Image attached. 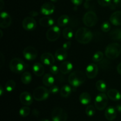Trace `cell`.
<instances>
[{
    "instance_id": "obj_1",
    "label": "cell",
    "mask_w": 121,
    "mask_h": 121,
    "mask_svg": "<svg viewBox=\"0 0 121 121\" xmlns=\"http://www.w3.org/2000/svg\"><path fill=\"white\" fill-rule=\"evenodd\" d=\"M75 39L79 43L85 44L91 42L93 39V34L88 28L82 27L76 32Z\"/></svg>"
},
{
    "instance_id": "obj_2",
    "label": "cell",
    "mask_w": 121,
    "mask_h": 121,
    "mask_svg": "<svg viewBox=\"0 0 121 121\" xmlns=\"http://www.w3.org/2000/svg\"><path fill=\"white\" fill-rule=\"evenodd\" d=\"M86 81L85 74L80 70H76L69 75L68 82L70 85L74 87H79Z\"/></svg>"
},
{
    "instance_id": "obj_3",
    "label": "cell",
    "mask_w": 121,
    "mask_h": 121,
    "mask_svg": "<svg viewBox=\"0 0 121 121\" xmlns=\"http://www.w3.org/2000/svg\"><path fill=\"white\" fill-rule=\"evenodd\" d=\"M105 56L108 59L113 60L119 56L121 53V46L117 43H112L107 46L105 49Z\"/></svg>"
},
{
    "instance_id": "obj_4",
    "label": "cell",
    "mask_w": 121,
    "mask_h": 121,
    "mask_svg": "<svg viewBox=\"0 0 121 121\" xmlns=\"http://www.w3.org/2000/svg\"><path fill=\"white\" fill-rule=\"evenodd\" d=\"M26 67L24 61L19 58H14L9 63V69L15 73H20L23 72Z\"/></svg>"
},
{
    "instance_id": "obj_5",
    "label": "cell",
    "mask_w": 121,
    "mask_h": 121,
    "mask_svg": "<svg viewBox=\"0 0 121 121\" xmlns=\"http://www.w3.org/2000/svg\"><path fill=\"white\" fill-rule=\"evenodd\" d=\"M50 93L49 90L43 86H39L34 89L33 96L37 101H43L48 98Z\"/></svg>"
},
{
    "instance_id": "obj_6",
    "label": "cell",
    "mask_w": 121,
    "mask_h": 121,
    "mask_svg": "<svg viewBox=\"0 0 121 121\" xmlns=\"http://www.w3.org/2000/svg\"><path fill=\"white\" fill-rule=\"evenodd\" d=\"M98 21L97 15L93 11H89L85 13L83 17V24L87 27H92L95 26Z\"/></svg>"
},
{
    "instance_id": "obj_7",
    "label": "cell",
    "mask_w": 121,
    "mask_h": 121,
    "mask_svg": "<svg viewBox=\"0 0 121 121\" xmlns=\"http://www.w3.org/2000/svg\"><path fill=\"white\" fill-rule=\"evenodd\" d=\"M108 102V97L106 95L102 92L99 93L95 99V106L99 111H103L106 108Z\"/></svg>"
},
{
    "instance_id": "obj_8",
    "label": "cell",
    "mask_w": 121,
    "mask_h": 121,
    "mask_svg": "<svg viewBox=\"0 0 121 121\" xmlns=\"http://www.w3.org/2000/svg\"><path fill=\"white\" fill-rule=\"evenodd\" d=\"M52 121H66L67 114L61 108H55L52 112Z\"/></svg>"
},
{
    "instance_id": "obj_9",
    "label": "cell",
    "mask_w": 121,
    "mask_h": 121,
    "mask_svg": "<svg viewBox=\"0 0 121 121\" xmlns=\"http://www.w3.org/2000/svg\"><path fill=\"white\" fill-rule=\"evenodd\" d=\"M61 31L59 26H52L50 27L46 33V38L50 41H55L60 37Z\"/></svg>"
},
{
    "instance_id": "obj_10",
    "label": "cell",
    "mask_w": 121,
    "mask_h": 121,
    "mask_svg": "<svg viewBox=\"0 0 121 121\" xmlns=\"http://www.w3.org/2000/svg\"><path fill=\"white\" fill-rule=\"evenodd\" d=\"M24 57L28 61H32L36 59L38 55L37 50L32 46H28L24 49L22 52Z\"/></svg>"
},
{
    "instance_id": "obj_11",
    "label": "cell",
    "mask_w": 121,
    "mask_h": 121,
    "mask_svg": "<svg viewBox=\"0 0 121 121\" xmlns=\"http://www.w3.org/2000/svg\"><path fill=\"white\" fill-rule=\"evenodd\" d=\"M22 27L27 31H33L37 27V22L32 17H27L22 22Z\"/></svg>"
},
{
    "instance_id": "obj_12",
    "label": "cell",
    "mask_w": 121,
    "mask_h": 121,
    "mask_svg": "<svg viewBox=\"0 0 121 121\" xmlns=\"http://www.w3.org/2000/svg\"><path fill=\"white\" fill-rule=\"evenodd\" d=\"M98 66L95 63L89 64L86 68V76L90 79H93L97 76L98 73Z\"/></svg>"
},
{
    "instance_id": "obj_13",
    "label": "cell",
    "mask_w": 121,
    "mask_h": 121,
    "mask_svg": "<svg viewBox=\"0 0 121 121\" xmlns=\"http://www.w3.org/2000/svg\"><path fill=\"white\" fill-rule=\"evenodd\" d=\"M0 27L1 28H7L10 26L12 19L10 15L7 12H1Z\"/></svg>"
},
{
    "instance_id": "obj_14",
    "label": "cell",
    "mask_w": 121,
    "mask_h": 121,
    "mask_svg": "<svg viewBox=\"0 0 121 121\" xmlns=\"http://www.w3.org/2000/svg\"><path fill=\"white\" fill-rule=\"evenodd\" d=\"M40 11H41V14L48 16L54 13L55 11V7L51 2H46L42 5Z\"/></svg>"
},
{
    "instance_id": "obj_15",
    "label": "cell",
    "mask_w": 121,
    "mask_h": 121,
    "mask_svg": "<svg viewBox=\"0 0 121 121\" xmlns=\"http://www.w3.org/2000/svg\"><path fill=\"white\" fill-rule=\"evenodd\" d=\"M41 61L43 64L46 66H52L55 62L54 56L50 53H44L41 56Z\"/></svg>"
},
{
    "instance_id": "obj_16",
    "label": "cell",
    "mask_w": 121,
    "mask_h": 121,
    "mask_svg": "<svg viewBox=\"0 0 121 121\" xmlns=\"http://www.w3.org/2000/svg\"><path fill=\"white\" fill-rule=\"evenodd\" d=\"M20 100L21 104L26 106H30L33 102V96L28 92H23L20 94Z\"/></svg>"
},
{
    "instance_id": "obj_17",
    "label": "cell",
    "mask_w": 121,
    "mask_h": 121,
    "mask_svg": "<svg viewBox=\"0 0 121 121\" xmlns=\"http://www.w3.org/2000/svg\"><path fill=\"white\" fill-rule=\"evenodd\" d=\"M109 21L114 26H121V11H117L112 14L110 17Z\"/></svg>"
},
{
    "instance_id": "obj_18",
    "label": "cell",
    "mask_w": 121,
    "mask_h": 121,
    "mask_svg": "<svg viewBox=\"0 0 121 121\" xmlns=\"http://www.w3.org/2000/svg\"><path fill=\"white\" fill-rule=\"evenodd\" d=\"M105 116L106 119L109 121H112L115 119L117 116V109L112 106L107 108L105 112Z\"/></svg>"
},
{
    "instance_id": "obj_19",
    "label": "cell",
    "mask_w": 121,
    "mask_h": 121,
    "mask_svg": "<svg viewBox=\"0 0 121 121\" xmlns=\"http://www.w3.org/2000/svg\"><path fill=\"white\" fill-rule=\"evenodd\" d=\"M73 68V65L70 61H66L63 62L59 67V70L62 74H66L69 73Z\"/></svg>"
},
{
    "instance_id": "obj_20",
    "label": "cell",
    "mask_w": 121,
    "mask_h": 121,
    "mask_svg": "<svg viewBox=\"0 0 121 121\" xmlns=\"http://www.w3.org/2000/svg\"><path fill=\"white\" fill-rule=\"evenodd\" d=\"M33 72L37 76H42L44 73V67L40 63H35L33 66Z\"/></svg>"
},
{
    "instance_id": "obj_21",
    "label": "cell",
    "mask_w": 121,
    "mask_h": 121,
    "mask_svg": "<svg viewBox=\"0 0 121 121\" xmlns=\"http://www.w3.org/2000/svg\"><path fill=\"white\" fill-rule=\"evenodd\" d=\"M107 96L111 100L113 101H118L121 99V94L117 90L112 89L108 91Z\"/></svg>"
},
{
    "instance_id": "obj_22",
    "label": "cell",
    "mask_w": 121,
    "mask_h": 121,
    "mask_svg": "<svg viewBox=\"0 0 121 121\" xmlns=\"http://www.w3.org/2000/svg\"><path fill=\"white\" fill-rule=\"evenodd\" d=\"M54 23V21L50 17H44L39 20L40 26L44 27H51Z\"/></svg>"
},
{
    "instance_id": "obj_23",
    "label": "cell",
    "mask_w": 121,
    "mask_h": 121,
    "mask_svg": "<svg viewBox=\"0 0 121 121\" xmlns=\"http://www.w3.org/2000/svg\"><path fill=\"white\" fill-rule=\"evenodd\" d=\"M55 58L59 61H64L66 59L67 56V50L63 48H60L57 50L55 52Z\"/></svg>"
},
{
    "instance_id": "obj_24",
    "label": "cell",
    "mask_w": 121,
    "mask_h": 121,
    "mask_svg": "<svg viewBox=\"0 0 121 121\" xmlns=\"http://www.w3.org/2000/svg\"><path fill=\"white\" fill-rule=\"evenodd\" d=\"M43 83L44 85L46 86H53L54 83V78L53 75L50 73H47L44 74L43 78Z\"/></svg>"
},
{
    "instance_id": "obj_25",
    "label": "cell",
    "mask_w": 121,
    "mask_h": 121,
    "mask_svg": "<svg viewBox=\"0 0 121 121\" xmlns=\"http://www.w3.org/2000/svg\"><path fill=\"white\" fill-rule=\"evenodd\" d=\"M79 101L82 105H87L91 101V96L87 92H83L79 96Z\"/></svg>"
},
{
    "instance_id": "obj_26",
    "label": "cell",
    "mask_w": 121,
    "mask_h": 121,
    "mask_svg": "<svg viewBox=\"0 0 121 121\" xmlns=\"http://www.w3.org/2000/svg\"><path fill=\"white\" fill-rule=\"evenodd\" d=\"M71 93H72V88L69 85H65L60 89V95L63 98H67L70 95Z\"/></svg>"
},
{
    "instance_id": "obj_27",
    "label": "cell",
    "mask_w": 121,
    "mask_h": 121,
    "mask_svg": "<svg viewBox=\"0 0 121 121\" xmlns=\"http://www.w3.org/2000/svg\"><path fill=\"white\" fill-rule=\"evenodd\" d=\"M70 18L67 15H63L60 16L57 20V24L59 27H65L69 22Z\"/></svg>"
},
{
    "instance_id": "obj_28",
    "label": "cell",
    "mask_w": 121,
    "mask_h": 121,
    "mask_svg": "<svg viewBox=\"0 0 121 121\" xmlns=\"http://www.w3.org/2000/svg\"><path fill=\"white\" fill-rule=\"evenodd\" d=\"M109 37L111 39L114 40H121V29L117 28L110 32Z\"/></svg>"
},
{
    "instance_id": "obj_29",
    "label": "cell",
    "mask_w": 121,
    "mask_h": 121,
    "mask_svg": "<svg viewBox=\"0 0 121 121\" xmlns=\"http://www.w3.org/2000/svg\"><path fill=\"white\" fill-rule=\"evenodd\" d=\"M21 80L22 83L24 84V85H28L32 80L31 74L30 72H24L21 76Z\"/></svg>"
},
{
    "instance_id": "obj_30",
    "label": "cell",
    "mask_w": 121,
    "mask_h": 121,
    "mask_svg": "<svg viewBox=\"0 0 121 121\" xmlns=\"http://www.w3.org/2000/svg\"><path fill=\"white\" fill-rule=\"evenodd\" d=\"M96 87L98 91L100 92H105L107 89V85L106 83L102 80H99L96 83Z\"/></svg>"
},
{
    "instance_id": "obj_31",
    "label": "cell",
    "mask_w": 121,
    "mask_h": 121,
    "mask_svg": "<svg viewBox=\"0 0 121 121\" xmlns=\"http://www.w3.org/2000/svg\"><path fill=\"white\" fill-rule=\"evenodd\" d=\"M63 35L64 38L67 40H70L72 39L73 36V30L70 27H66L63 30Z\"/></svg>"
},
{
    "instance_id": "obj_32",
    "label": "cell",
    "mask_w": 121,
    "mask_h": 121,
    "mask_svg": "<svg viewBox=\"0 0 121 121\" xmlns=\"http://www.w3.org/2000/svg\"><path fill=\"white\" fill-rule=\"evenodd\" d=\"M15 87V82L13 80H9L7 82L5 85V89L8 92L14 91Z\"/></svg>"
},
{
    "instance_id": "obj_33",
    "label": "cell",
    "mask_w": 121,
    "mask_h": 121,
    "mask_svg": "<svg viewBox=\"0 0 121 121\" xmlns=\"http://www.w3.org/2000/svg\"><path fill=\"white\" fill-rule=\"evenodd\" d=\"M103 58H104V53L102 52H100V51H98V52H96L94 54V55L93 56L92 60L94 62L98 63L101 61L103 59Z\"/></svg>"
},
{
    "instance_id": "obj_34",
    "label": "cell",
    "mask_w": 121,
    "mask_h": 121,
    "mask_svg": "<svg viewBox=\"0 0 121 121\" xmlns=\"http://www.w3.org/2000/svg\"><path fill=\"white\" fill-rule=\"evenodd\" d=\"M30 108H28L27 106H23L19 111V114L21 117L25 118V117H27V116H28V115L30 114Z\"/></svg>"
},
{
    "instance_id": "obj_35",
    "label": "cell",
    "mask_w": 121,
    "mask_h": 121,
    "mask_svg": "<svg viewBox=\"0 0 121 121\" xmlns=\"http://www.w3.org/2000/svg\"><path fill=\"white\" fill-rule=\"evenodd\" d=\"M85 112L88 117H93L95 114V108L93 105H89L86 108Z\"/></svg>"
},
{
    "instance_id": "obj_36",
    "label": "cell",
    "mask_w": 121,
    "mask_h": 121,
    "mask_svg": "<svg viewBox=\"0 0 121 121\" xmlns=\"http://www.w3.org/2000/svg\"><path fill=\"white\" fill-rule=\"evenodd\" d=\"M109 7L111 9H115L117 8L121 7V0H112Z\"/></svg>"
},
{
    "instance_id": "obj_37",
    "label": "cell",
    "mask_w": 121,
    "mask_h": 121,
    "mask_svg": "<svg viewBox=\"0 0 121 121\" xmlns=\"http://www.w3.org/2000/svg\"><path fill=\"white\" fill-rule=\"evenodd\" d=\"M101 29L102 31L105 32V33L109 31L110 30H111V25H110L109 22H108V21L103 22L101 26Z\"/></svg>"
},
{
    "instance_id": "obj_38",
    "label": "cell",
    "mask_w": 121,
    "mask_h": 121,
    "mask_svg": "<svg viewBox=\"0 0 121 121\" xmlns=\"http://www.w3.org/2000/svg\"><path fill=\"white\" fill-rule=\"evenodd\" d=\"M50 73H52V74H54V75H55V74H58V73H59V72L60 70H59V67H58L57 66H56V65H52V66H50Z\"/></svg>"
},
{
    "instance_id": "obj_39",
    "label": "cell",
    "mask_w": 121,
    "mask_h": 121,
    "mask_svg": "<svg viewBox=\"0 0 121 121\" xmlns=\"http://www.w3.org/2000/svg\"><path fill=\"white\" fill-rule=\"evenodd\" d=\"M112 0H98V2L102 7H108L109 6Z\"/></svg>"
},
{
    "instance_id": "obj_40",
    "label": "cell",
    "mask_w": 121,
    "mask_h": 121,
    "mask_svg": "<svg viewBox=\"0 0 121 121\" xmlns=\"http://www.w3.org/2000/svg\"><path fill=\"white\" fill-rule=\"evenodd\" d=\"M50 93L52 94H57L59 92V88L57 86H52L49 89Z\"/></svg>"
},
{
    "instance_id": "obj_41",
    "label": "cell",
    "mask_w": 121,
    "mask_h": 121,
    "mask_svg": "<svg viewBox=\"0 0 121 121\" xmlns=\"http://www.w3.org/2000/svg\"><path fill=\"white\" fill-rule=\"evenodd\" d=\"M71 45H72V43H71L70 41H67V42H65V43L63 44L62 48H63L64 49L66 50H67L69 49L70 47H71Z\"/></svg>"
},
{
    "instance_id": "obj_42",
    "label": "cell",
    "mask_w": 121,
    "mask_h": 121,
    "mask_svg": "<svg viewBox=\"0 0 121 121\" xmlns=\"http://www.w3.org/2000/svg\"><path fill=\"white\" fill-rule=\"evenodd\" d=\"M71 1L73 4L76 6L80 5L83 2V0H71Z\"/></svg>"
},
{
    "instance_id": "obj_43",
    "label": "cell",
    "mask_w": 121,
    "mask_h": 121,
    "mask_svg": "<svg viewBox=\"0 0 121 121\" xmlns=\"http://www.w3.org/2000/svg\"><path fill=\"white\" fill-rule=\"evenodd\" d=\"M30 15L31 17H34L37 16V15H39V14H38L37 12L33 11H31L30 13Z\"/></svg>"
},
{
    "instance_id": "obj_44",
    "label": "cell",
    "mask_w": 121,
    "mask_h": 121,
    "mask_svg": "<svg viewBox=\"0 0 121 121\" xmlns=\"http://www.w3.org/2000/svg\"><path fill=\"white\" fill-rule=\"evenodd\" d=\"M33 115L35 117H37L39 116V112L37 109H34L33 111Z\"/></svg>"
},
{
    "instance_id": "obj_45",
    "label": "cell",
    "mask_w": 121,
    "mask_h": 121,
    "mask_svg": "<svg viewBox=\"0 0 121 121\" xmlns=\"http://www.w3.org/2000/svg\"><path fill=\"white\" fill-rule=\"evenodd\" d=\"M117 69V72H118V73L121 75V63H120L118 65Z\"/></svg>"
},
{
    "instance_id": "obj_46",
    "label": "cell",
    "mask_w": 121,
    "mask_h": 121,
    "mask_svg": "<svg viewBox=\"0 0 121 121\" xmlns=\"http://www.w3.org/2000/svg\"><path fill=\"white\" fill-rule=\"evenodd\" d=\"M1 68L2 67V66H3L4 65V57L3 54H2V53H1Z\"/></svg>"
},
{
    "instance_id": "obj_47",
    "label": "cell",
    "mask_w": 121,
    "mask_h": 121,
    "mask_svg": "<svg viewBox=\"0 0 121 121\" xmlns=\"http://www.w3.org/2000/svg\"><path fill=\"white\" fill-rule=\"evenodd\" d=\"M116 109L117 111H118L119 112H121V105H118L116 106Z\"/></svg>"
},
{
    "instance_id": "obj_48",
    "label": "cell",
    "mask_w": 121,
    "mask_h": 121,
    "mask_svg": "<svg viewBox=\"0 0 121 121\" xmlns=\"http://www.w3.org/2000/svg\"><path fill=\"white\" fill-rule=\"evenodd\" d=\"M4 93V88L2 86H0V95L2 96Z\"/></svg>"
},
{
    "instance_id": "obj_49",
    "label": "cell",
    "mask_w": 121,
    "mask_h": 121,
    "mask_svg": "<svg viewBox=\"0 0 121 121\" xmlns=\"http://www.w3.org/2000/svg\"><path fill=\"white\" fill-rule=\"evenodd\" d=\"M0 4H1V7H0V9H2V8H3V7H4V2L3 0H0Z\"/></svg>"
},
{
    "instance_id": "obj_50",
    "label": "cell",
    "mask_w": 121,
    "mask_h": 121,
    "mask_svg": "<svg viewBox=\"0 0 121 121\" xmlns=\"http://www.w3.org/2000/svg\"><path fill=\"white\" fill-rule=\"evenodd\" d=\"M40 121H50L48 120V119H41Z\"/></svg>"
},
{
    "instance_id": "obj_51",
    "label": "cell",
    "mask_w": 121,
    "mask_h": 121,
    "mask_svg": "<svg viewBox=\"0 0 121 121\" xmlns=\"http://www.w3.org/2000/svg\"><path fill=\"white\" fill-rule=\"evenodd\" d=\"M51 1H52V2H56L57 1V0H50Z\"/></svg>"
},
{
    "instance_id": "obj_52",
    "label": "cell",
    "mask_w": 121,
    "mask_h": 121,
    "mask_svg": "<svg viewBox=\"0 0 121 121\" xmlns=\"http://www.w3.org/2000/svg\"><path fill=\"white\" fill-rule=\"evenodd\" d=\"M86 1H90V0H86Z\"/></svg>"
}]
</instances>
